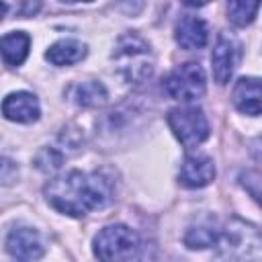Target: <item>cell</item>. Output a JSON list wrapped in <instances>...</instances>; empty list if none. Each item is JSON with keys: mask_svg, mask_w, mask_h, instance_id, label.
Returning <instances> with one entry per match:
<instances>
[{"mask_svg": "<svg viewBox=\"0 0 262 262\" xmlns=\"http://www.w3.org/2000/svg\"><path fill=\"white\" fill-rule=\"evenodd\" d=\"M6 250L12 258L20 262H35L43 256L45 248L41 235L33 227H16L6 237Z\"/></svg>", "mask_w": 262, "mask_h": 262, "instance_id": "cell-7", "label": "cell"}, {"mask_svg": "<svg viewBox=\"0 0 262 262\" xmlns=\"http://www.w3.org/2000/svg\"><path fill=\"white\" fill-rule=\"evenodd\" d=\"M31 39L27 33L16 31L0 37V55L8 66H20L29 53Z\"/></svg>", "mask_w": 262, "mask_h": 262, "instance_id": "cell-12", "label": "cell"}, {"mask_svg": "<svg viewBox=\"0 0 262 262\" xmlns=\"http://www.w3.org/2000/svg\"><path fill=\"white\" fill-rule=\"evenodd\" d=\"M239 59V45L237 41L227 35V33H219L213 53H211V63H213V76L219 84H227L235 66Z\"/></svg>", "mask_w": 262, "mask_h": 262, "instance_id": "cell-6", "label": "cell"}, {"mask_svg": "<svg viewBox=\"0 0 262 262\" xmlns=\"http://www.w3.org/2000/svg\"><path fill=\"white\" fill-rule=\"evenodd\" d=\"M6 8H8V6H6L4 2H0V20H2V16H4V12H6Z\"/></svg>", "mask_w": 262, "mask_h": 262, "instance_id": "cell-19", "label": "cell"}, {"mask_svg": "<svg viewBox=\"0 0 262 262\" xmlns=\"http://www.w3.org/2000/svg\"><path fill=\"white\" fill-rule=\"evenodd\" d=\"M209 27L203 18L194 14H184L176 23V43L182 49H201L207 45Z\"/></svg>", "mask_w": 262, "mask_h": 262, "instance_id": "cell-10", "label": "cell"}, {"mask_svg": "<svg viewBox=\"0 0 262 262\" xmlns=\"http://www.w3.org/2000/svg\"><path fill=\"white\" fill-rule=\"evenodd\" d=\"M233 104L252 117L260 115V80L258 78H242L233 88Z\"/></svg>", "mask_w": 262, "mask_h": 262, "instance_id": "cell-11", "label": "cell"}, {"mask_svg": "<svg viewBox=\"0 0 262 262\" xmlns=\"http://www.w3.org/2000/svg\"><path fill=\"white\" fill-rule=\"evenodd\" d=\"M258 8H260L258 2H229L227 4V14H229V20L233 25L246 27L254 20Z\"/></svg>", "mask_w": 262, "mask_h": 262, "instance_id": "cell-16", "label": "cell"}, {"mask_svg": "<svg viewBox=\"0 0 262 262\" xmlns=\"http://www.w3.org/2000/svg\"><path fill=\"white\" fill-rule=\"evenodd\" d=\"M168 125L184 147H194L209 137V123L199 106H180L168 113Z\"/></svg>", "mask_w": 262, "mask_h": 262, "instance_id": "cell-5", "label": "cell"}, {"mask_svg": "<svg viewBox=\"0 0 262 262\" xmlns=\"http://www.w3.org/2000/svg\"><path fill=\"white\" fill-rule=\"evenodd\" d=\"M219 239V229L215 227V221L207 219V221H199L196 225H190L186 235H184V244L188 248H209Z\"/></svg>", "mask_w": 262, "mask_h": 262, "instance_id": "cell-14", "label": "cell"}, {"mask_svg": "<svg viewBox=\"0 0 262 262\" xmlns=\"http://www.w3.org/2000/svg\"><path fill=\"white\" fill-rule=\"evenodd\" d=\"M205 84H207L205 82V72L194 61L180 63L164 80L166 92L172 98L182 100V102H192V100L201 98L205 94Z\"/></svg>", "mask_w": 262, "mask_h": 262, "instance_id": "cell-4", "label": "cell"}, {"mask_svg": "<svg viewBox=\"0 0 262 262\" xmlns=\"http://www.w3.org/2000/svg\"><path fill=\"white\" fill-rule=\"evenodd\" d=\"M14 174H16V166H14L10 160L0 158V182H4V184L12 182Z\"/></svg>", "mask_w": 262, "mask_h": 262, "instance_id": "cell-18", "label": "cell"}, {"mask_svg": "<svg viewBox=\"0 0 262 262\" xmlns=\"http://www.w3.org/2000/svg\"><path fill=\"white\" fill-rule=\"evenodd\" d=\"M139 248L137 233L127 225H108L94 237V256L100 262H129Z\"/></svg>", "mask_w": 262, "mask_h": 262, "instance_id": "cell-2", "label": "cell"}, {"mask_svg": "<svg viewBox=\"0 0 262 262\" xmlns=\"http://www.w3.org/2000/svg\"><path fill=\"white\" fill-rule=\"evenodd\" d=\"M49 205L66 215L82 217L88 211L102 209L111 199V184L98 172L86 174L80 170H72L55 180H51L45 188Z\"/></svg>", "mask_w": 262, "mask_h": 262, "instance_id": "cell-1", "label": "cell"}, {"mask_svg": "<svg viewBox=\"0 0 262 262\" xmlns=\"http://www.w3.org/2000/svg\"><path fill=\"white\" fill-rule=\"evenodd\" d=\"M180 182L188 188H201L207 186L213 178H215V166L213 160L209 156H201V154H190L182 160L180 166V174H178Z\"/></svg>", "mask_w": 262, "mask_h": 262, "instance_id": "cell-8", "label": "cell"}, {"mask_svg": "<svg viewBox=\"0 0 262 262\" xmlns=\"http://www.w3.org/2000/svg\"><path fill=\"white\" fill-rule=\"evenodd\" d=\"M106 88L100 82H82L72 88V98L82 106H100L106 102Z\"/></svg>", "mask_w": 262, "mask_h": 262, "instance_id": "cell-15", "label": "cell"}, {"mask_svg": "<svg viewBox=\"0 0 262 262\" xmlns=\"http://www.w3.org/2000/svg\"><path fill=\"white\" fill-rule=\"evenodd\" d=\"M84 55H86V45H82L76 39H61L53 43L45 53V57L53 66H72L78 63Z\"/></svg>", "mask_w": 262, "mask_h": 262, "instance_id": "cell-13", "label": "cell"}, {"mask_svg": "<svg viewBox=\"0 0 262 262\" xmlns=\"http://www.w3.org/2000/svg\"><path fill=\"white\" fill-rule=\"evenodd\" d=\"M119 72L129 82H141L151 74V57L147 43L137 35H125L119 39L113 53Z\"/></svg>", "mask_w": 262, "mask_h": 262, "instance_id": "cell-3", "label": "cell"}, {"mask_svg": "<svg viewBox=\"0 0 262 262\" xmlns=\"http://www.w3.org/2000/svg\"><path fill=\"white\" fill-rule=\"evenodd\" d=\"M35 164L39 170L43 172H55L59 166H61V154H57L53 147H47V149H41L35 158Z\"/></svg>", "mask_w": 262, "mask_h": 262, "instance_id": "cell-17", "label": "cell"}, {"mask_svg": "<svg viewBox=\"0 0 262 262\" xmlns=\"http://www.w3.org/2000/svg\"><path fill=\"white\" fill-rule=\"evenodd\" d=\"M2 115L16 123H33L39 119V102L31 92H12L2 100Z\"/></svg>", "mask_w": 262, "mask_h": 262, "instance_id": "cell-9", "label": "cell"}]
</instances>
